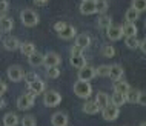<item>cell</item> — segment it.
Listing matches in <instances>:
<instances>
[{"label":"cell","instance_id":"cell-1","mask_svg":"<svg viewBox=\"0 0 146 126\" xmlns=\"http://www.w3.org/2000/svg\"><path fill=\"white\" fill-rule=\"evenodd\" d=\"M74 94L80 98H89L92 94V86L86 80H77L74 83Z\"/></svg>","mask_w":146,"mask_h":126},{"label":"cell","instance_id":"cell-2","mask_svg":"<svg viewBox=\"0 0 146 126\" xmlns=\"http://www.w3.org/2000/svg\"><path fill=\"white\" fill-rule=\"evenodd\" d=\"M20 20L25 26H35L38 22H40V19H38V14L35 13V11L29 9V8H26V9H23L20 13Z\"/></svg>","mask_w":146,"mask_h":126},{"label":"cell","instance_id":"cell-3","mask_svg":"<svg viewBox=\"0 0 146 126\" xmlns=\"http://www.w3.org/2000/svg\"><path fill=\"white\" fill-rule=\"evenodd\" d=\"M100 111H102V115H103V119L106 121H114V120H117L118 114H120V108L109 101V103L106 105L105 108H102Z\"/></svg>","mask_w":146,"mask_h":126},{"label":"cell","instance_id":"cell-4","mask_svg":"<svg viewBox=\"0 0 146 126\" xmlns=\"http://www.w3.org/2000/svg\"><path fill=\"white\" fill-rule=\"evenodd\" d=\"M34 100H35V95L33 92H28V94H22L20 97L17 98V108L20 111H28L34 106Z\"/></svg>","mask_w":146,"mask_h":126},{"label":"cell","instance_id":"cell-5","mask_svg":"<svg viewBox=\"0 0 146 126\" xmlns=\"http://www.w3.org/2000/svg\"><path fill=\"white\" fill-rule=\"evenodd\" d=\"M62 101V95L57 91H46L43 94V105L48 108H56L60 105Z\"/></svg>","mask_w":146,"mask_h":126},{"label":"cell","instance_id":"cell-6","mask_svg":"<svg viewBox=\"0 0 146 126\" xmlns=\"http://www.w3.org/2000/svg\"><path fill=\"white\" fill-rule=\"evenodd\" d=\"M8 74V78H9L11 82H14V83H19V82L23 80V76H25V72H23V69L20 68L19 65H13L9 66L6 71Z\"/></svg>","mask_w":146,"mask_h":126},{"label":"cell","instance_id":"cell-7","mask_svg":"<svg viewBox=\"0 0 146 126\" xmlns=\"http://www.w3.org/2000/svg\"><path fill=\"white\" fill-rule=\"evenodd\" d=\"M106 37L111 42H117L123 37V28L120 25H111L106 28Z\"/></svg>","mask_w":146,"mask_h":126},{"label":"cell","instance_id":"cell-8","mask_svg":"<svg viewBox=\"0 0 146 126\" xmlns=\"http://www.w3.org/2000/svg\"><path fill=\"white\" fill-rule=\"evenodd\" d=\"M96 77V68H92V66H82L80 69H78V80H92V78Z\"/></svg>","mask_w":146,"mask_h":126},{"label":"cell","instance_id":"cell-9","mask_svg":"<svg viewBox=\"0 0 146 126\" xmlns=\"http://www.w3.org/2000/svg\"><path fill=\"white\" fill-rule=\"evenodd\" d=\"M60 63H62V58L57 52H48L43 57V65L46 68H49V66H58Z\"/></svg>","mask_w":146,"mask_h":126},{"label":"cell","instance_id":"cell-10","mask_svg":"<svg viewBox=\"0 0 146 126\" xmlns=\"http://www.w3.org/2000/svg\"><path fill=\"white\" fill-rule=\"evenodd\" d=\"M28 89H29V92L34 94V95H38V94H42L43 91H45V82L37 77L34 82L28 83Z\"/></svg>","mask_w":146,"mask_h":126},{"label":"cell","instance_id":"cell-11","mask_svg":"<svg viewBox=\"0 0 146 126\" xmlns=\"http://www.w3.org/2000/svg\"><path fill=\"white\" fill-rule=\"evenodd\" d=\"M58 37L63 38V40H71V38H74L77 35V29L74 28L72 25H66L65 28H63L62 31H58Z\"/></svg>","mask_w":146,"mask_h":126},{"label":"cell","instance_id":"cell-12","mask_svg":"<svg viewBox=\"0 0 146 126\" xmlns=\"http://www.w3.org/2000/svg\"><path fill=\"white\" fill-rule=\"evenodd\" d=\"M3 46L8 51H15L20 48V40L17 37H13V35H8V37L3 38Z\"/></svg>","mask_w":146,"mask_h":126},{"label":"cell","instance_id":"cell-13","mask_svg":"<svg viewBox=\"0 0 146 126\" xmlns=\"http://www.w3.org/2000/svg\"><path fill=\"white\" fill-rule=\"evenodd\" d=\"M51 123L54 126H66L69 123V119L65 112H56L52 115V119H51Z\"/></svg>","mask_w":146,"mask_h":126},{"label":"cell","instance_id":"cell-14","mask_svg":"<svg viewBox=\"0 0 146 126\" xmlns=\"http://www.w3.org/2000/svg\"><path fill=\"white\" fill-rule=\"evenodd\" d=\"M14 28V20L6 15H2L0 17V32H9L11 29Z\"/></svg>","mask_w":146,"mask_h":126},{"label":"cell","instance_id":"cell-15","mask_svg":"<svg viewBox=\"0 0 146 126\" xmlns=\"http://www.w3.org/2000/svg\"><path fill=\"white\" fill-rule=\"evenodd\" d=\"M69 63L74 66V68L80 69L82 66H85V65H86V60H85L83 54H71V57H69Z\"/></svg>","mask_w":146,"mask_h":126},{"label":"cell","instance_id":"cell-16","mask_svg":"<svg viewBox=\"0 0 146 126\" xmlns=\"http://www.w3.org/2000/svg\"><path fill=\"white\" fill-rule=\"evenodd\" d=\"M80 13L83 15H91V14H96V2H82L80 5Z\"/></svg>","mask_w":146,"mask_h":126},{"label":"cell","instance_id":"cell-17","mask_svg":"<svg viewBox=\"0 0 146 126\" xmlns=\"http://www.w3.org/2000/svg\"><path fill=\"white\" fill-rule=\"evenodd\" d=\"M98 111H100V108H98V105L96 103V100H88V101H85V105H83V112H85V114L94 115V114H97Z\"/></svg>","mask_w":146,"mask_h":126},{"label":"cell","instance_id":"cell-18","mask_svg":"<svg viewBox=\"0 0 146 126\" xmlns=\"http://www.w3.org/2000/svg\"><path fill=\"white\" fill-rule=\"evenodd\" d=\"M76 45L82 49H86L91 45V37L88 34H78L76 35Z\"/></svg>","mask_w":146,"mask_h":126},{"label":"cell","instance_id":"cell-19","mask_svg":"<svg viewBox=\"0 0 146 126\" xmlns=\"http://www.w3.org/2000/svg\"><path fill=\"white\" fill-rule=\"evenodd\" d=\"M123 74H125V71H123V68H121L120 65L109 66V76L108 77H111L112 80H118V78H121V77H123Z\"/></svg>","mask_w":146,"mask_h":126},{"label":"cell","instance_id":"cell-20","mask_svg":"<svg viewBox=\"0 0 146 126\" xmlns=\"http://www.w3.org/2000/svg\"><path fill=\"white\" fill-rule=\"evenodd\" d=\"M43 57H45L43 54L34 51L31 56H28V62H29L31 66H40V65H43Z\"/></svg>","mask_w":146,"mask_h":126},{"label":"cell","instance_id":"cell-21","mask_svg":"<svg viewBox=\"0 0 146 126\" xmlns=\"http://www.w3.org/2000/svg\"><path fill=\"white\" fill-rule=\"evenodd\" d=\"M129 88H131V86H129L128 82L121 80V78H118V80H114V91L121 92V94H126Z\"/></svg>","mask_w":146,"mask_h":126},{"label":"cell","instance_id":"cell-22","mask_svg":"<svg viewBox=\"0 0 146 126\" xmlns=\"http://www.w3.org/2000/svg\"><path fill=\"white\" fill-rule=\"evenodd\" d=\"M125 97H126V101H129V103H139L140 91L139 89H134V88H129L128 92L125 94Z\"/></svg>","mask_w":146,"mask_h":126},{"label":"cell","instance_id":"cell-23","mask_svg":"<svg viewBox=\"0 0 146 126\" xmlns=\"http://www.w3.org/2000/svg\"><path fill=\"white\" fill-rule=\"evenodd\" d=\"M109 101H111V103H114V105H117L118 108H120V106H123V105L126 103V97H125V94L114 91V94L111 95V98H109Z\"/></svg>","mask_w":146,"mask_h":126},{"label":"cell","instance_id":"cell-24","mask_svg":"<svg viewBox=\"0 0 146 126\" xmlns=\"http://www.w3.org/2000/svg\"><path fill=\"white\" fill-rule=\"evenodd\" d=\"M19 117H17V114H14V112H8L5 117H3V125L5 126H17L19 125Z\"/></svg>","mask_w":146,"mask_h":126},{"label":"cell","instance_id":"cell-25","mask_svg":"<svg viewBox=\"0 0 146 126\" xmlns=\"http://www.w3.org/2000/svg\"><path fill=\"white\" fill-rule=\"evenodd\" d=\"M123 35L125 37H129V35H137V26H135V23H131V22H126L123 26Z\"/></svg>","mask_w":146,"mask_h":126},{"label":"cell","instance_id":"cell-26","mask_svg":"<svg viewBox=\"0 0 146 126\" xmlns=\"http://www.w3.org/2000/svg\"><path fill=\"white\" fill-rule=\"evenodd\" d=\"M125 19H126V22H131V23H135L137 20L140 19V13L137 9H134V8L131 6L128 11L125 13Z\"/></svg>","mask_w":146,"mask_h":126},{"label":"cell","instance_id":"cell-27","mask_svg":"<svg viewBox=\"0 0 146 126\" xmlns=\"http://www.w3.org/2000/svg\"><path fill=\"white\" fill-rule=\"evenodd\" d=\"M96 103L98 105V108H105L106 105L109 103V95L106 92H97V95H96Z\"/></svg>","mask_w":146,"mask_h":126},{"label":"cell","instance_id":"cell-28","mask_svg":"<svg viewBox=\"0 0 146 126\" xmlns=\"http://www.w3.org/2000/svg\"><path fill=\"white\" fill-rule=\"evenodd\" d=\"M97 25H98V28L106 29L108 26L112 25V19L109 17V15H106V14H100V17H98V20H97Z\"/></svg>","mask_w":146,"mask_h":126},{"label":"cell","instance_id":"cell-29","mask_svg":"<svg viewBox=\"0 0 146 126\" xmlns=\"http://www.w3.org/2000/svg\"><path fill=\"white\" fill-rule=\"evenodd\" d=\"M19 49L22 51L23 56H31L35 51V46H34V43H31V42H25V43H20V48Z\"/></svg>","mask_w":146,"mask_h":126},{"label":"cell","instance_id":"cell-30","mask_svg":"<svg viewBox=\"0 0 146 126\" xmlns=\"http://www.w3.org/2000/svg\"><path fill=\"white\" fill-rule=\"evenodd\" d=\"M126 46H128L129 49H137L139 48V45H140V40L137 38V35H129V37H126Z\"/></svg>","mask_w":146,"mask_h":126},{"label":"cell","instance_id":"cell-31","mask_svg":"<svg viewBox=\"0 0 146 126\" xmlns=\"http://www.w3.org/2000/svg\"><path fill=\"white\" fill-rule=\"evenodd\" d=\"M108 0H96V11L98 14H106V11H108Z\"/></svg>","mask_w":146,"mask_h":126},{"label":"cell","instance_id":"cell-32","mask_svg":"<svg viewBox=\"0 0 146 126\" xmlns=\"http://www.w3.org/2000/svg\"><path fill=\"white\" fill-rule=\"evenodd\" d=\"M102 56L106 57V58H112L115 56V48L111 45H105L103 48H102Z\"/></svg>","mask_w":146,"mask_h":126},{"label":"cell","instance_id":"cell-33","mask_svg":"<svg viewBox=\"0 0 146 126\" xmlns=\"http://www.w3.org/2000/svg\"><path fill=\"white\" fill-rule=\"evenodd\" d=\"M96 76H98V77H108L109 76V66L108 65H100L98 68H96Z\"/></svg>","mask_w":146,"mask_h":126},{"label":"cell","instance_id":"cell-34","mask_svg":"<svg viewBox=\"0 0 146 126\" xmlns=\"http://www.w3.org/2000/svg\"><path fill=\"white\" fill-rule=\"evenodd\" d=\"M132 8L139 13H143L146 11V0H132Z\"/></svg>","mask_w":146,"mask_h":126},{"label":"cell","instance_id":"cell-35","mask_svg":"<svg viewBox=\"0 0 146 126\" xmlns=\"http://www.w3.org/2000/svg\"><path fill=\"white\" fill-rule=\"evenodd\" d=\"M46 76L49 78H57L60 76V69L57 66H49V68H46Z\"/></svg>","mask_w":146,"mask_h":126},{"label":"cell","instance_id":"cell-36","mask_svg":"<svg viewBox=\"0 0 146 126\" xmlns=\"http://www.w3.org/2000/svg\"><path fill=\"white\" fill-rule=\"evenodd\" d=\"M20 123H22L23 126H35V125H37V121H35V119H34L33 115H25V117L20 120Z\"/></svg>","mask_w":146,"mask_h":126},{"label":"cell","instance_id":"cell-37","mask_svg":"<svg viewBox=\"0 0 146 126\" xmlns=\"http://www.w3.org/2000/svg\"><path fill=\"white\" fill-rule=\"evenodd\" d=\"M8 9H9V3H8V0H0V15L6 14Z\"/></svg>","mask_w":146,"mask_h":126},{"label":"cell","instance_id":"cell-38","mask_svg":"<svg viewBox=\"0 0 146 126\" xmlns=\"http://www.w3.org/2000/svg\"><path fill=\"white\" fill-rule=\"evenodd\" d=\"M23 78H25V82H26V83H31V82H34L35 78H37V74L31 71V72H26L25 76H23Z\"/></svg>","mask_w":146,"mask_h":126},{"label":"cell","instance_id":"cell-39","mask_svg":"<svg viewBox=\"0 0 146 126\" xmlns=\"http://www.w3.org/2000/svg\"><path fill=\"white\" fill-rule=\"evenodd\" d=\"M66 25H68L66 22H57L56 25H54V29H56V32H58V31H62Z\"/></svg>","mask_w":146,"mask_h":126},{"label":"cell","instance_id":"cell-40","mask_svg":"<svg viewBox=\"0 0 146 126\" xmlns=\"http://www.w3.org/2000/svg\"><path fill=\"white\" fill-rule=\"evenodd\" d=\"M139 103H140V105H145V106H146V92H141V91H140Z\"/></svg>","mask_w":146,"mask_h":126},{"label":"cell","instance_id":"cell-41","mask_svg":"<svg viewBox=\"0 0 146 126\" xmlns=\"http://www.w3.org/2000/svg\"><path fill=\"white\" fill-rule=\"evenodd\" d=\"M6 89H8L6 83H5V82H2V80H0V95H3V94L6 92Z\"/></svg>","mask_w":146,"mask_h":126},{"label":"cell","instance_id":"cell-42","mask_svg":"<svg viewBox=\"0 0 146 126\" xmlns=\"http://www.w3.org/2000/svg\"><path fill=\"white\" fill-rule=\"evenodd\" d=\"M82 51H83V49H82V48H78V46L76 45V46H72V49H71V54H83Z\"/></svg>","mask_w":146,"mask_h":126},{"label":"cell","instance_id":"cell-43","mask_svg":"<svg viewBox=\"0 0 146 126\" xmlns=\"http://www.w3.org/2000/svg\"><path fill=\"white\" fill-rule=\"evenodd\" d=\"M139 48L141 49V52H145V54H146V38H145V40H141V42H140Z\"/></svg>","mask_w":146,"mask_h":126},{"label":"cell","instance_id":"cell-44","mask_svg":"<svg viewBox=\"0 0 146 126\" xmlns=\"http://www.w3.org/2000/svg\"><path fill=\"white\" fill-rule=\"evenodd\" d=\"M49 0H34V3L35 5H38V6H43V5H46Z\"/></svg>","mask_w":146,"mask_h":126},{"label":"cell","instance_id":"cell-45","mask_svg":"<svg viewBox=\"0 0 146 126\" xmlns=\"http://www.w3.org/2000/svg\"><path fill=\"white\" fill-rule=\"evenodd\" d=\"M5 105H6V101H5V98H3L2 95H0V109H2V108H5Z\"/></svg>","mask_w":146,"mask_h":126},{"label":"cell","instance_id":"cell-46","mask_svg":"<svg viewBox=\"0 0 146 126\" xmlns=\"http://www.w3.org/2000/svg\"><path fill=\"white\" fill-rule=\"evenodd\" d=\"M83 2H96V0H83Z\"/></svg>","mask_w":146,"mask_h":126},{"label":"cell","instance_id":"cell-47","mask_svg":"<svg viewBox=\"0 0 146 126\" xmlns=\"http://www.w3.org/2000/svg\"><path fill=\"white\" fill-rule=\"evenodd\" d=\"M145 26H146V22H145Z\"/></svg>","mask_w":146,"mask_h":126}]
</instances>
